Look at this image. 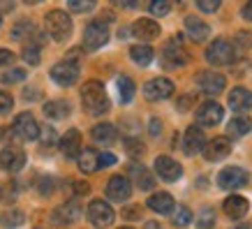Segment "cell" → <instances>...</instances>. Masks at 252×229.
I'll use <instances>...</instances> for the list:
<instances>
[{"label": "cell", "mask_w": 252, "mask_h": 229, "mask_svg": "<svg viewBox=\"0 0 252 229\" xmlns=\"http://www.w3.org/2000/svg\"><path fill=\"white\" fill-rule=\"evenodd\" d=\"M51 188H54V185H51V178H42V188H39V192H42V195H49Z\"/></svg>", "instance_id": "50"}, {"label": "cell", "mask_w": 252, "mask_h": 229, "mask_svg": "<svg viewBox=\"0 0 252 229\" xmlns=\"http://www.w3.org/2000/svg\"><path fill=\"white\" fill-rule=\"evenodd\" d=\"M12 132H14L19 139L23 141H35L39 137V125L35 121V116L28 114V111H23L14 118V125H12Z\"/></svg>", "instance_id": "5"}, {"label": "cell", "mask_w": 252, "mask_h": 229, "mask_svg": "<svg viewBox=\"0 0 252 229\" xmlns=\"http://www.w3.org/2000/svg\"><path fill=\"white\" fill-rule=\"evenodd\" d=\"M16 192H19V188H16L14 181H9V183H2V185H0V197H2V201H14Z\"/></svg>", "instance_id": "39"}, {"label": "cell", "mask_w": 252, "mask_h": 229, "mask_svg": "<svg viewBox=\"0 0 252 229\" xmlns=\"http://www.w3.org/2000/svg\"><path fill=\"white\" fill-rule=\"evenodd\" d=\"M0 79H2V84H16V81H23V79H26V72H23V69H9V72H5V74L0 76Z\"/></svg>", "instance_id": "41"}, {"label": "cell", "mask_w": 252, "mask_h": 229, "mask_svg": "<svg viewBox=\"0 0 252 229\" xmlns=\"http://www.w3.org/2000/svg\"><path fill=\"white\" fill-rule=\"evenodd\" d=\"M236 49L229 39H213V44H208L206 49V61L215 67H222V65H231L236 61Z\"/></svg>", "instance_id": "2"}, {"label": "cell", "mask_w": 252, "mask_h": 229, "mask_svg": "<svg viewBox=\"0 0 252 229\" xmlns=\"http://www.w3.org/2000/svg\"><path fill=\"white\" fill-rule=\"evenodd\" d=\"M162 58H164V65H169V67H181V65H185L190 61L185 46L181 44V37L169 39L164 44V49H162Z\"/></svg>", "instance_id": "8"}, {"label": "cell", "mask_w": 252, "mask_h": 229, "mask_svg": "<svg viewBox=\"0 0 252 229\" xmlns=\"http://www.w3.org/2000/svg\"><path fill=\"white\" fill-rule=\"evenodd\" d=\"M46 33L56 39V42H65L72 35V19L61 9H54L46 14Z\"/></svg>", "instance_id": "3"}, {"label": "cell", "mask_w": 252, "mask_h": 229, "mask_svg": "<svg viewBox=\"0 0 252 229\" xmlns=\"http://www.w3.org/2000/svg\"><path fill=\"white\" fill-rule=\"evenodd\" d=\"M121 229H132V227H121Z\"/></svg>", "instance_id": "57"}, {"label": "cell", "mask_w": 252, "mask_h": 229, "mask_svg": "<svg viewBox=\"0 0 252 229\" xmlns=\"http://www.w3.org/2000/svg\"><path fill=\"white\" fill-rule=\"evenodd\" d=\"M44 116L51 118V121H63L69 116V104L65 99H51L44 104Z\"/></svg>", "instance_id": "26"}, {"label": "cell", "mask_w": 252, "mask_h": 229, "mask_svg": "<svg viewBox=\"0 0 252 229\" xmlns=\"http://www.w3.org/2000/svg\"><path fill=\"white\" fill-rule=\"evenodd\" d=\"M79 215H81V206H79V201H65L58 211H56V218H61L58 222H74L79 220Z\"/></svg>", "instance_id": "29"}, {"label": "cell", "mask_w": 252, "mask_h": 229, "mask_svg": "<svg viewBox=\"0 0 252 229\" xmlns=\"http://www.w3.org/2000/svg\"><path fill=\"white\" fill-rule=\"evenodd\" d=\"M236 51H250L252 49V35L250 33H236V42H231Z\"/></svg>", "instance_id": "36"}, {"label": "cell", "mask_w": 252, "mask_h": 229, "mask_svg": "<svg viewBox=\"0 0 252 229\" xmlns=\"http://www.w3.org/2000/svg\"><path fill=\"white\" fill-rule=\"evenodd\" d=\"M79 169L84 174H93L99 169V153L93 151V148H86V151L79 153Z\"/></svg>", "instance_id": "27"}, {"label": "cell", "mask_w": 252, "mask_h": 229, "mask_svg": "<svg viewBox=\"0 0 252 229\" xmlns=\"http://www.w3.org/2000/svg\"><path fill=\"white\" fill-rule=\"evenodd\" d=\"M14 63V54L9 49H0V67L2 65H12Z\"/></svg>", "instance_id": "47"}, {"label": "cell", "mask_w": 252, "mask_h": 229, "mask_svg": "<svg viewBox=\"0 0 252 229\" xmlns=\"http://www.w3.org/2000/svg\"><path fill=\"white\" fill-rule=\"evenodd\" d=\"M185 31L194 42H204V39L211 35V28L208 23H204L199 16H185Z\"/></svg>", "instance_id": "22"}, {"label": "cell", "mask_w": 252, "mask_h": 229, "mask_svg": "<svg viewBox=\"0 0 252 229\" xmlns=\"http://www.w3.org/2000/svg\"><path fill=\"white\" fill-rule=\"evenodd\" d=\"M197 7L201 9V12H206V14H213V12H218L220 2H218V0H199Z\"/></svg>", "instance_id": "44"}, {"label": "cell", "mask_w": 252, "mask_h": 229, "mask_svg": "<svg viewBox=\"0 0 252 229\" xmlns=\"http://www.w3.org/2000/svg\"><path fill=\"white\" fill-rule=\"evenodd\" d=\"M192 102H194V98H190V95H188V98H181L178 99V109H181V111H188V107H190Z\"/></svg>", "instance_id": "49"}, {"label": "cell", "mask_w": 252, "mask_h": 229, "mask_svg": "<svg viewBox=\"0 0 252 229\" xmlns=\"http://www.w3.org/2000/svg\"><path fill=\"white\" fill-rule=\"evenodd\" d=\"M81 104L91 116H102L109 111V98L107 91L99 81H86L84 88H81Z\"/></svg>", "instance_id": "1"}, {"label": "cell", "mask_w": 252, "mask_h": 229, "mask_svg": "<svg viewBox=\"0 0 252 229\" xmlns=\"http://www.w3.org/2000/svg\"><path fill=\"white\" fill-rule=\"evenodd\" d=\"M155 171H158V176H160L162 181H167V183H176V181L183 176V167L176 160H171L169 155L155 158Z\"/></svg>", "instance_id": "12"}, {"label": "cell", "mask_w": 252, "mask_h": 229, "mask_svg": "<svg viewBox=\"0 0 252 229\" xmlns=\"http://www.w3.org/2000/svg\"><path fill=\"white\" fill-rule=\"evenodd\" d=\"M26 167V153L19 146H5L0 151V169H5L9 174H19Z\"/></svg>", "instance_id": "6"}, {"label": "cell", "mask_w": 252, "mask_h": 229, "mask_svg": "<svg viewBox=\"0 0 252 229\" xmlns=\"http://www.w3.org/2000/svg\"><path fill=\"white\" fill-rule=\"evenodd\" d=\"M144 95H146V99H151V102L171 98V95H174V81H169L164 76H155V79H151V81L144 86Z\"/></svg>", "instance_id": "9"}, {"label": "cell", "mask_w": 252, "mask_h": 229, "mask_svg": "<svg viewBox=\"0 0 252 229\" xmlns=\"http://www.w3.org/2000/svg\"><path fill=\"white\" fill-rule=\"evenodd\" d=\"M67 7L72 12H91V9H95V2H77V0H72V2H67Z\"/></svg>", "instance_id": "45"}, {"label": "cell", "mask_w": 252, "mask_h": 229, "mask_svg": "<svg viewBox=\"0 0 252 229\" xmlns=\"http://www.w3.org/2000/svg\"><path fill=\"white\" fill-rule=\"evenodd\" d=\"M201 153H204V158H206L208 162H220L231 153V141L227 137H215V139H211V141H206V146H204Z\"/></svg>", "instance_id": "13"}, {"label": "cell", "mask_w": 252, "mask_h": 229, "mask_svg": "<svg viewBox=\"0 0 252 229\" xmlns=\"http://www.w3.org/2000/svg\"><path fill=\"white\" fill-rule=\"evenodd\" d=\"M130 58L137 65H141V67H146V65H151L153 63V58H155V51L151 49L148 44H134L130 49Z\"/></svg>", "instance_id": "28"}, {"label": "cell", "mask_w": 252, "mask_h": 229, "mask_svg": "<svg viewBox=\"0 0 252 229\" xmlns=\"http://www.w3.org/2000/svg\"><path fill=\"white\" fill-rule=\"evenodd\" d=\"M39 137H42V144L44 146L58 144V134L54 132V128H39Z\"/></svg>", "instance_id": "42"}, {"label": "cell", "mask_w": 252, "mask_h": 229, "mask_svg": "<svg viewBox=\"0 0 252 229\" xmlns=\"http://www.w3.org/2000/svg\"><path fill=\"white\" fill-rule=\"evenodd\" d=\"M148 9H151L153 16H167L169 12H171V2H167V0H155V2L148 5Z\"/></svg>", "instance_id": "37"}, {"label": "cell", "mask_w": 252, "mask_h": 229, "mask_svg": "<svg viewBox=\"0 0 252 229\" xmlns=\"http://www.w3.org/2000/svg\"><path fill=\"white\" fill-rule=\"evenodd\" d=\"M144 229H162V227L155 220H151V222H146V225H144Z\"/></svg>", "instance_id": "54"}, {"label": "cell", "mask_w": 252, "mask_h": 229, "mask_svg": "<svg viewBox=\"0 0 252 229\" xmlns=\"http://www.w3.org/2000/svg\"><path fill=\"white\" fill-rule=\"evenodd\" d=\"M204 146H206V137H204L201 128H197V125H190V128L185 130L183 151L188 153V155H197V153L204 151Z\"/></svg>", "instance_id": "17"}, {"label": "cell", "mask_w": 252, "mask_h": 229, "mask_svg": "<svg viewBox=\"0 0 252 229\" xmlns=\"http://www.w3.org/2000/svg\"><path fill=\"white\" fill-rule=\"evenodd\" d=\"M109 42V28L104 26L102 21H93L86 26L84 31V44L88 46V49H99V46H104Z\"/></svg>", "instance_id": "11"}, {"label": "cell", "mask_w": 252, "mask_h": 229, "mask_svg": "<svg viewBox=\"0 0 252 229\" xmlns=\"http://www.w3.org/2000/svg\"><path fill=\"white\" fill-rule=\"evenodd\" d=\"M125 151L130 153L132 158H141L144 155V144L139 139H125Z\"/></svg>", "instance_id": "40"}, {"label": "cell", "mask_w": 252, "mask_h": 229, "mask_svg": "<svg viewBox=\"0 0 252 229\" xmlns=\"http://www.w3.org/2000/svg\"><path fill=\"white\" fill-rule=\"evenodd\" d=\"M51 79L58 86H72L79 79V63L77 61H63L51 67Z\"/></svg>", "instance_id": "10"}, {"label": "cell", "mask_w": 252, "mask_h": 229, "mask_svg": "<svg viewBox=\"0 0 252 229\" xmlns=\"http://www.w3.org/2000/svg\"><path fill=\"white\" fill-rule=\"evenodd\" d=\"M127 171H130L132 181H134V183H137L141 190H153V188H155L153 174H151V171H148L144 164H137V162H132L130 167H127Z\"/></svg>", "instance_id": "20"}, {"label": "cell", "mask_w": 252, "mask_h": 229, "mask_svg": "<svg viewBox=\"0 0 252 229\" xmlns=\"http://www.w3.org/2000/svg\"><path fill=\"white\" fill-rule=\"evenodd\" d=\"M61 151L67 158H79L81 153V132L79 130H67L61 139Z\"/></svg>", "instance_id": "21"}, {"label": "cell", "mask_w": 252, "mask_h": 229, "mask_svg": "<svg viewBox=\"0 0 252 229\" xmlns=\"http://www.w3.org/2000/svg\"><path fill=\"white\" fill-rule=\"evenodd\" d=\"M132 35L141 42H151L160 35V26L153 19H139V21L132 23Z\"/></svg>", "instance_id": "18"}, {"label": "cell", "mask_w": 252, "mask_h": 229, "mask_svg": "<svg viewBox=\"0 0 252 229\" xmlns=\"http://www.w3.org/2000/svg\"><path fill=\"white\" fill-rule=\"evenodd\" d=\"M91 134H93V139H95L97 144H102V146L114 144L116 139H118V130H116L111 123H99V125H95Z\"/></svg>", "instance_id": "25"}, {"label": "cell", "mask_w": 252, "mask_h": 229, "mask_svg": "<svg viewBox=\"0 0 252 229\" xmlns=\"http://www.w3.org/2000/svg\"><path fill=\"white\" fill-rule=\"evenodd\" d=\"M148 208L155 211V213H171L174 211V197L169 192H155L148 197Z\"/></svg>", "instance_id": "23"}, {"label": "cell", "mask_w": 252, "mask_h": 229, "mask_svg": "<svg viewBox=\"0 0 252 229\" xmlns=\"http://www.w3.org/2000/svg\"><path fill=\"white\" fill-rule=\"evenodd\" d=\"M125 218H139V208H125Z\"/></svg>", "instance_id": "53"}, {"label": "cell", "mask_w": 252, "mask_h": 229, "mask_svg": "<svg viewBox=\"0 0 252 229\" xmlns=\"http://www.w3.org/2000/svg\"><path fill=\"white\" fill-rule=\"evenodd\" d=\"M229 107L234 111H248V109H252V91H248V88H234L229 93Z\"/></svg>", "instance_id": "24"}, {"label": "cell", "mask_w": 252, "mask_h": 229, "mask_svg": "<svg viewBox=\"0 0 252 229\" xmlns=\"http://www.w3.org/2000/svg\"><path fill=\"white\" fill-rule=\"evenodd\" d=\"M116 86H118V98H121L123 104L132 102V98H134V81L130 76H118Z\"/></svg>", "instance_id": "31"}, {"label": "cell", "mask_w": 252, "mask_h": 229, "mask_svg": "<svg viewBox=\"0 0 252 229\" xmlns=\"http://www.w3.org/2000/svg\"><path fill=\"white\" fill-rule=\"evenodd\" d=\"M199 88L206 93V95H220L222 91H224V86H227V79L220 74V72H201L197 79Z\"/></svg>", "instance_id": "14"}, {"label": "cell", "mask_w": 252, "mask_h": 229, "mask_svg": "<svg viewBox=\"0 0 252 229\" xmlns=\"http://www.w3.org/2000/svg\"><path fill=\"white\" fill-rule=\"evenodd\" d=\"M31 35H35V28H32L31 21H21V23H16L14 28H12V37H14V39L31 37Z\"/></svg>", "instance_id": "34"}, {"label": "cell", "mask_w": 252, "mask_h": 229, "mask_svg": "<svg viewBox=\"0 0 252 229\" xmlns=\"http://www.w3.org/2000/svg\"><path fill=\"white\" fill-rule=\"evenodd\" d=\"M21 56L28 65H39V46L37 44H28L26 49H23Z\"/></svg>", "instance_id": "38"}, {"label": "cell", "mask_w": 252, "mask_h": 229, "mask_svg": "<svg viewBox=\"0 0 252 229\" xmlns=\"http://www.w3.org/2000/svg\"><path fill=\"white\" fill-rule=\"evenodd\" d=\"M250 183V174L243 167H224L218 174V185L222 190H238Z\"/></svg>", "instance_id": "4"}, {"label": "cell", "mask_w": 252, "mask_h": 229, "mask_svg": "<svg viewBox=\"0 0 252 229\" xmlns=\"http://www.w3.org/2000/svg\"><path fill=\"white\" fill-rule=\"evenodd\" d=\"M0 26H2V14H0Z\"/></svg>", "instance_id": "55"}, {"label": "cell", "mask_w": 252, "mask_h": 229, "mask_svg": "<svg viewBox=\"0 0 252 229\" xmlns=\"http://www.w3.org/2000/svg\"><path fill=\"white\" fill-rule=\"evenodd\" d=\"M224 213L229 215L231 220H241V218H245V213H248V208H250V201L245 197H241V195H231V197L224 199Z\"/></svg>", "instance_id": "19"}, {"label": "cell", "mask_w": 252, "mask_h": 229, "mask_svg": "<svg viewBox=\"0 0 252 229\" xmlns=\"http://www.w3.org/2000/svg\"><path fill=\"white\" fill-rule=\"evenodd\" d=\"M250 130H252V121H250V118H245V116L231 118V121H229V128H227V132H229L231 137H245V134H248Z\"/></svg>", "instance_id": "30"}, {"label": "cell", "mask_w": 252, "mask_h": 229, "mask_svg": "<svg viewBox=\"0 0 252 229\" xmlns=\"http://www.w3.org/2000/svg\"><path fill=\"white\" fill-rule=\"evenodd\" d=\"M171 220L176 227H188L192 222V211L188 206H176V211H171Z\"/></svg>", "instance_id": "32"}, {"label": "cell", "mask_w": 252, "mask_h": 229, "mask_svg": "<svg viewBox=\"0 0 252 229\" xmlns=\"http://www.w3.org/2000/svg\"><path fill=\"white\" fill-rule=\"evenodd\" d=\"M160 125H162V123L158 121V118H153V121H151V134H153V137H158V134H160Z\"/></svg>", "instance_id": "51"}, {"label": "cell", "mask_w": 252, "mask_h": 229, "mask_svg": "<svg viewBox=\"0 0 252 229\" xmlns=\"http://www.w3.org/2000/svg\"><path fill=\"white\" fill-rule=\"evenodd\" d=\"M88 220L93 222V227H97V229L109 227L114 222V208L109 206L107 201L95 199V201H91V206H88Z\"/></svg>", "instance_id": "7"}, {"label": "cell", "mask_w": 252, "mask_h": 229, "mask_svg": "<svg viewBox=\"0 0 252 229\" xmlns=\"http://www.w3.org/2000/svg\"><path fill=\"white\" fill-rule=\"evenodd\" d=\"M12 107H14V98L7 91H0V114H7Z\"/></svg>", "instance_id": "43"}, {"label": "cell", "mask_w": 252, "mask_h": 229, "mask_svg": "<svg viewBox=\"0 0 252 229\" xmlns=\"http://www.w3.org/2000/svg\"><path fill=\"white\" fill-rule=\"evenodd\" d=\"M236 229H248V227H245V225H243V227H236Z\"/></svg>", "instance_id": "56"}, {"label": "cell", "mask_w": 252, "mask_h": 229, "mask_svg": "<svg viewBox=\"0 0 252 229\" xmlns=\"http://www.w3.org/2000/svg\"><path fill=\"white\" fill-rule=\"evenodd\" d=\"M132 195V183L125 176H111L107 183V197L114 201H125Z\"/></svg>", "instance_id": "16"}, {"label": "cell", "mask_w": 252, "mask_h": 229, "mask_svg": "<svg viewBox=\"0 0 252 229\" xmlns=\"http://www.w3.org/2000/svg\"><path fill=\"white\" fill-rule=\"evenodd\" d=\"M197 123L199 125H206V128H213L218 123L222 121V116H224V109L218 104V102H204L201 107L197 109Z\"/></svg>", "instance_id": "15"}, {"label": "cell", "mask_w": 252, "mask_h": 229, "mask_svg": "<svg viewBox=\"0 0 252 229\" xmlns=\"http://www.w3.org/2000/svg\"><path fill=\"white\" fill-rule=\"evenodd\" d=\"M215 225V213H213V208H204L201 213H199L197 218V227L199 229H211Z\"/></svg>", "instance_id": "35"}, {"label": "cell", "mask_w": 252, "mask_h": 229, "mask_svg": "<svg viewBox=\"0 0 252 229\" xmlns=\"http://www.w3.org/2000/svg\"><path fill=\"white\" fill-rule=\"evenodd\" d=\"M111 164H116V155L114 153H102V155H99V169L111 167Z\"/></svg>", "instance_id": "46"}, {"label": "cell", "mask_w": 252, "mask_h": 229, "mask_svg": "<svg viewBox=\"0 0 252 229\" xmlns=\"http://www.w3.org/2000/svg\"><path fill=\"white\" fill-rule=\"evenodd\" d=\"M0 222H2V227H21L23 225V213L21 211H7V213H2V218H0Z\"/></svg>", "instance_id": "33"}, {"label": "cell", "mask_w": 252, "mask_h": 229, "mask_svg": "<svg viewBox=\"0 0 252 229\" xmlns=\"http://www.w3.org/2000/svg\"><path fill=\"white\" fill-rule=\"evenodd\" d=\"M243 19H248V21H252V0H250V2H245V5H243Z\"/></svg>", "instance_id": "52"}, {"label": "cell", "mask_w": 252, "mask_h": 229, "mask_svg": "<svg viewBox=\"0 0 252 229\" xmlns=\"http://www.w3.org/2000/svg\"><path fill=\"white\" fill-rule=\"evenodd\" d=\"M72 188H74V192H77V195H88V192H91V185L84 183V181H74V185H72Z\"/></svg>", "instance_id": "48"}]
</instances>
